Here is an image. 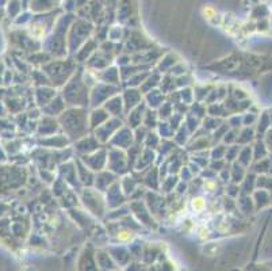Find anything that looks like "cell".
Here are the masks:
<instances>
[{
    "label": "cell",
    "instance_id": "6da1fadb",
    "mask_svg": "<svg viewBox=\"0 0 272 271\" xmlns=\"http://www.w3.org/2000/svg\"><path fill=\"white\" fill-rule=\"evenodd\" d=\"M204 199L202 198V196H198V198H194V201H192V207L195 210H198V211H200V210H203V207H204Z\"/></svg>",
    "mask_w": 272,
    "mask_h": 271
},
{
    "label": "cell",
    "instance_id": "7a4b0ae2",
    "mask_svg": "<svg viewBox=\"0 0 272 271\" xmlns=\"http://www.w3.org/2000/svg\"><path fill=\"white\" fill-rule=\"evenodd\" d=\"M118 239L126 241V240H129V239H131V235H130V232H121L119 235H118Z\"/></svg>",
    "mask_w": 272,
    "mask_h": 271
},
{
    "label": "cell",
    "instance_id": "3957f363",
    "mask_svg": "<svg viewBox=\"0 0 272 271\" xmlns=\"http://www.w3.org/2000/svg\"><path fill=\"white\" fill-rule=\"evenodd\" d=\"M214 187H215V184H214V182H206L204 183V188H207V190H214Z\"/></svg>",
    "mask_w": 272,
    "mask_h": 271
},
{
    "label": "cell",
    "instance_id": "277c9868",
    "mask_svg": "<svg viewBox=\"0 0 272 271\" xmlns=\"http://www.w3.org/2000/svg\"><path fill=\"white\" fill-rule=\"evenodd\" d=\"M207 235H208V233H207V229H204V228H200V229H199V236H200V237H207Z\"/></svg>",
    "mask_w": 272,
    "mask_h": 271
}]
</instances>
